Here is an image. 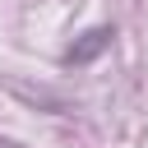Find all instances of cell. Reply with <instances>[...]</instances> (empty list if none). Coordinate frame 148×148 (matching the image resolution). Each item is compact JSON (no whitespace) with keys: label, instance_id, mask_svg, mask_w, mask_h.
I'll use <instances>...</instances> for the list:
<instances>
[{"label":"cell","instance_id":"1","mask_svg":"<svg viewBox=\"0 0 148 148\" xmlns=\"http://www.w3.org/2000/svg\"><path fill=\"white\" fill-rule=\"evenodd\" d=\"M111 37H116L111 28H92V32H83V42H79V46H69V51H65V60L83 65V60H92L102 46H111Z\"/></svg>","mask_w":148,"mask_h":148}]
</instances>
